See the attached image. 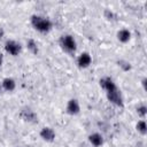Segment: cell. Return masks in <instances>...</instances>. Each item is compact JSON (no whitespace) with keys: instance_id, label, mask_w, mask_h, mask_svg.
<instances>
[{"instance_id":"17","label":"cell","mask_w":147,"mask_h":147,"mask_svg":"<svg viewBox=\"0 0 147 147\" xmlns=\"http://www.w3.org/2000/svg\"><path fill=\"white\" fill-rule=\"evenodd\" d=\"M105 15H106V17H107L108 20H113V17H114V14H113L111 11H109V10H106V11H105Z\"/></svg>"},{"instance_id":"5","label":"cell","mask_w":147,"mask_h":147,"mask_svg":"<svg viewBox=\"0 0 147 147\" xmlns=\"http://www.w3.org/2000/svg\"><path fill=\"white\" fill-rule=\"evenodd\" d=\"M91 62H92V57H91V55L87 52L82 53L78 56V59H77V63H78V65L80 68H87V67H90Z\"/></svg>"},{"instance_id":"18","label":"cell","mask_w":147,"mask_h":147,"mask_svg":"<svg viewBox=\"0 0 147 147\" xmlns=\"http://www.w3.org/2000/svg\"><path fill=\"white\" fill-rule=\"evenodd\" d=\"M1 64H2V57H1V55H0V67H1Z\"/></svg>"},{"instance_id":"1","label":"cell","mask_w":147,"mask_h":147,"mask_svg":"<svg viewBox=\"0 0 147 147\" xmlns=\"http://www.w3.org/2000/svg\"><path fill=\"white\" fill-rule=\"evenodd\" d=\"M31 24L39 32H48L52 29V22L48 18L39 15H33L31 17Z\"/></svg>"},{"instance_id":"8","label":"cell","mask_w":147,"mask_h":147,"mask_svg":"<svg viewBox=\"0 0 147 147\" xmlns=\"http://www.w3.org/2000/svg\"><path fill=\"white\" fill-rule=\"evenodd\" d=\"M40 137L45 140V141H53L55 139V132L52 127H48V126H45L41 129L40 131Z\"/></svg>"},{"instance_id":"7","label":"cell","mask_w":147,"mask_h":147,"mask_svg":"<svg viewBox=\"0 0 147 147\" xmlns=\"http://www.w3.org/2000/svg\"><path fill=\"white\" fill-rule=\"evenodd\" d=\"M80 110V107H79V102L77 99H70L68 105H67V111L68 114L70 115H77Z\"/></svg>"},{"instance_id":"6","label":"cell","mask_w":147,"mask_h":147,"mask_svg":"<svg viewBox=\"0 0 147 147\" xmlns=\"http://www.w3.org/2000/svg\"><path fill=\"white\" fill-rule=\"evenodd\" d=\"M100 85L103 90H106L107 92H110V91H114L117 88L116 84L114 83V80L110 78V77H105L102 79H100Z\"/></svg>"},{"instance_id":"19","label":"cell","mask_w":147,"mask_h":147,"mask_svg":"<svg viewBox=\"0 0 147 147\" xmlns=\"http://www.w3.org/2000/svg\"><path fill=\"white\" fill-rule=\"evenodd\" d=\"M0 91H1V87H0Z\"/></svg>"},{"instance_id":"16","label":"cell","mask_w":147,"mask_h":147,"mask_svg":"<svg viewBox=\"0 0 147 147\" xmlns=\"http://www.w3.org/2000/svg\"><path fill=\"white\" fill-rule=\"evenodd\" d=\"M118 65H119L121 68H123L125 71H127V70H130V69H131L130 63H129V62H126V61H118Z\"/></svg>"},{"instance_id":"12","label":"cell","mask_w":147,"mask_h":147,"mask_svg":"<svg viewBox=\"0 0 147 147\" xmlns=\"http://www.w3.org/2000/svg\"><path fill=\"white\" fill-rule=\"evenodd\" d=\"M117 38L121 42H127L131 38V32L127 30V29H122L118 31L117 33Z\"/></svg>"},{"instance_id":"15","label":"cell","mask_w":147,"mask_h":147,"mask_svg":"<svg viewBox=\"0 0 147 147\" xmlns=\"http://www.w3.org/2000/svg\"><path fill=\"white\" fill-rule=\"evenodd\" d=\"M137 111H138V115L139 116H141V117H145L146 116V113H147V108H146V106H140V107H138L137 108Z\"/></svg>"},{"instance_id":"13","label":"cell","mask_w":147,"mask_h":147,"mask_svg":"<svg viewBox=\"0 0 147 147\" xmlns=\"http://www.w3.org/2000/svg\"><path fill=\"white\" fill-rule=\"evenodd\" d=\"M26 46H28V48L33 53V54H37L38 53V47H37V42L34 41V40H32V39H29L28 40V42H26Z\"/></svg>"},{"instance_id":"11","label":"cell","mask_w":147,"mask_h":147,"mask_svg":"<svg viewBox=\"0 0 147 147\" xmlns=\"http://www.w3.org/2000/svg\"><path fill=\"white\" fill-rule=\"evenodd\" d=\"M2 87H3L6 91L11 92V91L15 90V87H16V83H15V80H14L13 78L7 77V78H5V79L2 80Z\"/></svg>"},{"instance_id":"14","label":"cell","mask_w":147,"mask_h":147,"mask_svg":"<svg viewBox=\"0 0 147 147\" xmlns=\"http://www.w3.org/2000/svg\"><path fill=\"white\" fill-rule=\"evenodd\" d=\"M137 130H138L141 134H146V132H147L146 122H145V121H139V122L137 123Z\"/></svg>"},{"instance_id":"9","label":"cell","mask_w":147,"mask_h":147,"mask_svg":"<svg viewBox=\"0 0 147 147\" xmlns=\"http://www.w3.org/2000/svg\"><path fill=\"white\" fill-rule=\"evenodd\" d=\"M21 117L24 121H26V122H31V123L37 122V115H36V113L33 110L29 109V108H25V109H23L21 111Z\"/></svg>"},{"instance_id":"10","label":"cell","mask_w":147,"mask_h":147,"mask_svg":"<svg viewBox=\"0 0 147 147\" xmlns=\"http://www.w3.org/2000/svg\"><path fill=\"white\" fill-rule=\"evenodd\" d=\"M88 140H90V142H91L94 147H99V146H101V145L103 144V138H102V136L99 134V133H92V134L88 137Z\"/></svg>"},{"instance_id":"2","label":"cell","mask_w":147,"mask_h":147,"mask_svg":"<svg viewBox=\"0 0 147 147\" xmlns=\"http://www.w3.org/2000/svg\"><path fill=\"white\" fill-rule=\"evenodd\" d=\"M60 44H61L62 48H63L65 52H68V53H72V52H75L76 48H77L76 40H75V38H74L72 36H70V34L63 36V37L60 39Z\"/></svg>"},{"instance_id":"4","label":"cell","mask_w":147,"mask_h":147,"mask_svg":"<svg viewBox=\"0 0 147 147\" xmlns=\"http://www.w3.org/2000/svg\"><path fill=\"white\" fill-rule=\"evenodd\" d=\"M5 48H6V51H7L10 55H14V56L18 55L20 52H21V45H20L18 42L14 41V40H8V41L6 42Z\"/></svg>"},{"instance_id":"3","label":"cell","mask_w":147,"mask_h":147,"mask_svg":"<svg viewBox=\"0 0 147 147\" xmlns=\"http://www.w3.org/2000/svg\"><path fill=\"white\" fill-rule=\"evenodd\" d=\"M107 98H108V100L111 102V103H114L115 106H117V107H123V98H122V94H121V92L118 91V88H116V90H114V91H110V92H107Z\"/></svg>"}]
</instances>
